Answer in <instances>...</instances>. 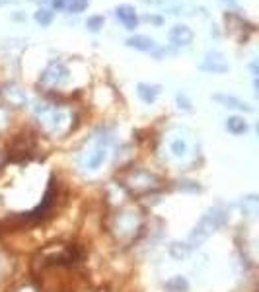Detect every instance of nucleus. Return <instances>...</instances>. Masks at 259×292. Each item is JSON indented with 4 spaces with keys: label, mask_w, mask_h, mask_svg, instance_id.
<instances>
[{
    "label": "nucleus",
    "mask_w": 259,
    "mask_h": 292,
    "mask_svg": "<svg viewBox=\"0 0 259 292\" xmlns=\"http://www.w3.org/2000/svg\"><path fill=\"white\" fill-rule=\"evenodd\" d=\"M29 2H41L43 4V2H49V0H29Z\"/></svg>",
    "instance_id": "4468645a"
},
{
    "label": "nucleus",
    "mask_w": 259,
    "mask_h": 292,
    "mask_svg": "<svg viewBox=\"0 0 259 292\" xmlns=\"http://www.w3.org/2000/svg\"><path fill=\"white\" fill-rule=\"evenodd\" d=\"M129 47H133L136 51H152L156 47V41L148 35H131V37L125 41Z\"/></svg>",
    "instance_id": "20e7f679"
},
{
    "label": "nucleus",
    "mask_w": 259,
    "mask_h": 292,
    "mask_svg": "<svg viewBox=\"0 0 259 292\" xmlns=\"http://www.w3.org/2000/svg\"><path fill=\"white\" fill-rule=\"evenodd\" d=\"M88 8V0H64V10L70 14H80Z\"/></svg>",
    "instance_id": "6e6552de"
},
{
    "label": "nucleus",
    "mask_w": 259,
    "mask_h": 292,
    "mask_svg": "<svg viewBox=\"0 0 259 292\" xmlns=\"http://www.w3.org/2000/svg\"><path fill=\"white\" fill-rule=\"evenodd\" d=\"M53 12L51 10H47V8H39L35 12V22L37 24H41L43 27H47V26H51L53 24Z\"/></svg>",
    "instance_id": "1a4fd4ad"
},
{
    "label": "nucleus",
    "mask_w": 259,
    "mask_h": 292,
    "mask_svg": "<svg viewBox=\"0 0 259 292\" xmlns=\"http://www.w3.org/2000/svg\"><path fill=\"white\" fill-rule=\"evenodd\" d=\"M160 94V86H148V84H138V96L146 103H152L156 96Z\"/></svg>",
    "instance_id": "39448f33"
},
{
    "label": "nucleus",
    "mask_w": 259,
    "mask_h": 292,
    "mask_svg": "<svg viewBox=\"0 0 259 292\" xmlns=\"http://www.w3.org/2000/svg\"><path fill=\"white\" fill-rule=\"evenodd\" d=\"M168 39L172 41L175 47H187V45L193 43L195 33H193V29H191L189 26L177 24V26H173L172 29L168 31Z\"/></svg>",
    "instance_id": "f257e3e1"
},
{
    "label": "nucleus",
    "mask_w": 259,
    "mask_h": 292,
    "mask_svg": "<svg viewBox=\"0 0 259 292\" xmlns=\"http://www.w3.org/2000/svg\"><path fill=\"white\" fill-rule=\"evenodd\" d=\"M55 10H64V0H51Z\"/></svg>",
    "instance_id": "f8f14e48"
},
{
    "label": "nucleus",
    "mask_w": 259,
    "mask_h": 292,
    "mask_svg": "<svg viewBox=\"0 0 259 292\" xmlns=\"http://www.w3.org/2000/svg\"><path fill=\"white\" fill-rule=\"evenodd\" d=\"M214 100H216V102L226 103V107H236V109H244V111H251V107H249L247 103L240 102V100H236V98H232V96H214Z\"/></svg>",
    "instance_id": "423d86ee"
},
{
    "label": "nucleus",
    "mask_w": 259,
    "mask_h": 292,
    "mask_svg": "<svg viewBox=\"0 0 259 292\" xmlns=\"http://www.w3.org/2000/svg\"><path fill=\"white\" fill-rule=\"evenodd\" d=\"M144 20H146V22H152V24H156V26H160L162 22H164L160 16H152V14H150V16H144Z\"/></svg>",
    "instance_id": "9b49d317"
},
{
    "label": "nucleus",
    "mask_w": 259,
    "mask_h": 292,
    "mask_svg": "<svg viewBox=\"0 0 259 292\" xmlns=\"http://www.w3.org/2000/svg\"><path fill=\"white\" fill-rule=\"evenodd\" d=\"M226 129H228L230 133H234V135H242V133L247 131V125L246 121L240 119V117H230V119L226 121Z\"/></svg>",
    "instance_id": "0eeeda50"
},
{
    "label": "nucleus",
    "mask_w": 259,
    "mask_h": 292,
    "mask_svg": "<svg viewBox=\"0 0 259 292\" xmlns=\"http://www.w3.org/2000/svg\"><path fill=\"white\" fill-rule=\"evenodd\" d=\"M222 2H226V4H230L232 8H236V0H222Z\"/></svg>",
    "instance_id": "ddd939ff"
},
{
    "label": "nucleus",
    "mask_w": 259,
    "mask_h": 292,
    "mask_svg": "<svg viewBox=\"0 0 259 292\" xmlns=\"http://www.w3.org/2000/svg\"><path fill=\"white\" fill-rule=\"evenodd\" d=\"M115 16H117V20H119L127 29H136V26H138V18H136L135 6H131V4H119V6L115 8Z\"/></svg>",
    "instance_id": "f03ea898"
},
{
    "label": "nucleus",
    "mask_w": 259,
    "mask_h": 292,
    "mask_svg": "<svg viewBox=\"0 0 259 292\" xmlns=\"http://www.w3.org/2000/svg\"><path fill=\"white\" fill-rule=\"evenodd\" d=\"M203 70H209V72H226L228 70V63L224 61V55L222 53H207L205 57V63L201 64Z\"/></svg>",
    "instance_id": "7ed1b4c3"
},
{
    "label": "nucleus",
    "mask_w": 259,
    "mask_h": 292,
    "mask_svg": "<svg viewBox=\"0 0 259 292\" xmlns=\"http://www.w3.org/2000/svg\"><path fill=\"white\" fill-rule=\"evenodd\" d=\"M103 16H90L88 18V22H86V26L90 31H99L101 27H103Z\"/></svg>",
    "instance_id": "9d476101"
}]
</instances>
